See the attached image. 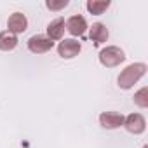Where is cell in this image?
I'll use <instances>...</instances> for the list:
<instances>
[{"instance_id": "cell-1", "label": "cell", "mask_w": 148, "mask_h": 148, "mask_svg": "<svg viewBox=\"0 0 148 148\" xmlns=\"http://www.w3.org/2000/svg\"><path fill=\"white\" fill-rule=\"evenodd\" d=\"M148 66L145 63H132L129 66H125L122 71H120V75L117 79V84L120 89L127 91V89H132L134 84H138L143 77H145V73H146Z\"/></svg>"}, {"instance_id": "cell-2", "label": "cell", "mask_w": 148, "mask_h": 148, "mask_svg": "<svg viewBox=\"0 0 148 148\" xmlns=\"http://www.w3.org/2000/svg\"><path fill=\"white\" fill-rule=\"evenodd\" d=\"M99 63L106 68H115L125 61V52L117 45H106L99 51Z\"/></svg>"}, {"instance_id": "cell-4", "label": "cell", "mask_w": 148, "mask_h": 148, "mask_svg": "<svg viewBox=\"0 0 148 148\" xmlns=\"http://www.w3.org/2000/svg\"><path fill=\"white\" fill-rule=\"evenodd\" d=\"M26 45L32 54H45L54 47V42L51 38H47L45 35H32L28 38Z\"/></svg>"}, {"instance_id": "cell-6", "label": "cell", "mask_w": 148, "mask_h": 148, "mask_svg": "<svg viewBox=\"0 0 148 148\" xmlns=\"http://www.w3.org/2000/svg\"><path fill=\"white\" fill-rule=\"evenodd\" d=\"M66 25V30L70 32V35H73V37H82L87 30H89V25H87V21H86V18L84 16H80V14H75V16H70L66 21H64Z\"/></svg>"}, {"instance_id": "cell-7", "label": "cell", "mask_w": 148, "mask_h": 148, "mask_svg": "<svg viewBox=\"0 0 148 148\" xmlns=\"http://www.w3.org/2000/svg\"><path fill=\"white\" fill-rule=\"evenodd\" d=\"M28 28V18L23 12H12L7 19V32H11L12 35H19L23 32H26Z\"/></svg>"}, {"instance_id": "cell-12", "label": "cell", "mask_w": 148, "mask_h": 148, "mask_svg": "<svg viewBox=\"0 0 148 148\" xmlns=\"http://www.w3.org/2000/svg\"><path fill=\"white\" fill-rule=\"evenodd\" d=\"M112 5L110 0H87V4H86V9L89 11V14L92 16H101L105 14V11Z\"/></svg>"}, {"instance_id": "cell-11", "label": "cell", "mask_w": 148, "mask_h": 148, "mask_svg": "<svg viewBox=\"0 0 148 148\" xmlns=\"http://www.w3.org/2000/svg\"><path fill=\"white\" fill-rule=\"evenodd\" d=\"M18 37L12 35L11 32L4 30V32H0V51H4V52H9V51H14L18 47Z\"/></svg>"}, {"instance_id": "cell-5", "label": "cell", "mask_w": 148, "mask_h": 148, "mask_svg": "<svg viewBox=\"0 0 148 148\" xmlns=\"http://www.w3.org/2000/svg\"><path fill=\"white\" fill-rule=\"evenodd\" d=\"M122 127H125L127 132L138 136V134H143V132H145V129H146V120H145V117H143L141 113H131V115L124 117V125H122Z\"/></svg>"}, {"instance_id": "cell-3", "label": "cell", "mask_w": 148, "mask_h": 148, "mask_svg": "<svg viewBox=\"0 0 148 148\" xmlns=\"http://www.w3.org/2000/svg\"><path fill=\"white\" fill-rule=\"evenodd\" d=\"M80 51H82V44L75 38H63L58 44V54L63 59H73L80 54Z\"/></svg>"}, {"instance_id": "cell-14", "label": "cell", "mask_w": 148, "mask_h": 148, "mask_svg": "<svg viewBox=\"0 0 148 148\" xmlns=\"http://www.w3.org/2000/svg\"><path fill=\"white\" fill-rule=\"evenodd\" d=\"M68 0H47L45 2V7L49 9V11H52V12H58V11H61V9H64V7H68Z\"/></svg>"}, {"instance_id": "cell-13", "label": "cell", "mask_w": 148, "mask_h": 148, "mask_svg": "<svg viewBox=\"0 0 148 148\" xmlns=\"http://www.w3.org/2000/svg\"><path fill=\"white\" fill-rule=\"evenodd\" d=\"M134 105L139 108H148V87H141L138 92H134Z\"/></svg>"}, {"instance_id": "cell-10", "label": "cell", "mask_w": 148, "mask_h": 148, "mask_svg": "<svg viewBox=\"0 0 148 148\" xmlns=\"http://www.w3.org/2000/svg\"><path fill=\"white\" fill-rule=\"evenodd\" d=\"M108 37H110V32H108L106 25H103V23H92V26H89V38H91V42L96 47L101 45V44H105L108 40Z\"/></svg>"}, {"instance_id": "cell-9", "label": "cell", "mask_w": 148, "mask_h": 148, "mask_svg": "<svg viewBox=\"0 0 148 148\" xmlns=\"http://www.w3.org/2000/svg\"><path fill=\"white\" fill-rule=\"evenodd\" d=\"M66 23H64V18H56V19H52L49 25H47V28H45V37L47 38H51L52 42H56V40H63V37H64V30H66V26H64Z\"/></svg>"}, {"instance_id": "cell-8", "label": "cell", "mask_w": 148, "mask_h": 148, "mask_svg": "<svg viewBox=\"0 0 148 148\" xmlns=\"http://www.w3.org/2000/svg\"><path fill=\"white\" fill-rule=\"evenodd\" d=\"M99 125L103 129H108V131L119 129L124 125V115L119 112H103L99 115Z\"/></svg>"}]
</instances>
